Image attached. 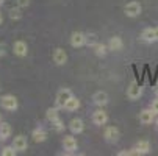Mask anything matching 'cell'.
<instances>
[{
  "mask_svg": "<svg viewBox=\"0 0 158 156\" xmlns=\"http://www.w3.org/2000/svg\"><path fill=\"white\" fill-rule=\"evenodd\" d=\"M0 106L6 111H16L19 108V103H17V98L14 95H3L0 97Z\"/></svg>",
  "mask_w": 158,
  "mask_h": 156,
  "instance_id": "1",
  "label": "cell"
},
{
  "mask_svg": "<svg viewBox=\"0 0 158 156\" xmlns=\"http://www.w3.org/2000/svg\"><path fill=\"white\" fill-rule=\"evenodd\" d=\"M71 97H72V91H71V89H60L58 94H56V98H55L56 108H64V105L67 103V100H69Z\"/></svg>",
  "mask_w": 158,
  "mask_h": 156,
  "instance_id": "2",
  "label": "cell"
},
{
  "mask_svg": "<svg viewBox=\"0 0 158 156\" xmlns=\"http://www.w3.org/2000/svg\"><path fill=\"white\" fill-rule=\"evenodd\" d=\"M141 95H143V87L139 86V83L131 81V84H130L128 89H127V97H128L130 100H138Z\"/></svg>",
  "mask_w": 158,
  "mask_h": 156,
  "instance_id": "3",
  "label": "cell"
},
{
  "mask_svg": "<svg viewBox=\"0 0 158 156\" xmlns=\"http://www.w3.org/2000/svg\"><path fill=\"white\" fill-rule=\"evenodd\" d=\"M124 11H125V14H127L128 17H136V16L141 14L143 8H141V5H139L138 2H128V3L125 5Z\"/></svg>",
  "mask_w": 158,
  "mask_h": 156,
  "instance_id": "4",
  "label": "cell"
},
{
  "mask_svg": "<svg viewBox=\"0 0 158 156\" xmlns=\"http://www.w3.org/2000/svg\"><path fill=\"white\" fill-rule=\"evenodd\" d=\"M85 44H86V34L85 33H81V31L72 33V36H71V46L72 47L78 49V47H83Z\"/></svg>",
  "mask_w": 158,
  "mask_h": 156,
  "instance_id": "5",
  "label": "cell"
},
{
  "mask_svg": "<svg viewBox=\"0 0 158 156\" xmlns=\"http://www.w3.org/2000/svg\"><path fill=\"white\" fill-rule=\"evenodd\" d=\"M63 148L69 153H74L77 148H78V144H77V139L72 138V136H64L63 139Z\"/></svg>",
  "mask_w": 158,
  "mask_h": 156,
  "instance_id": "6",
  "label": "cell"
},
{
  "mask_svg": "<svg viewBox=\"0 0 158 156\" xmlns=\"http://www.w3.org/2000/svg\"><path fill=\"white\" fill-rule=\"evenodd\" d=\"M13 52H14V55H17V56L22 58V56H27L28 47H27V44L24 41H16L13 44Z\"/></svg>",
  "mask_w": 158,
  "mask_h": 156,
  "instance_id": "7",
  "label": "cell"
},
{
  "mask_svg": "<svg viewBox=\"0 0 158 156\" xmlns=\"http://www.w3.org/2000/svg\"><path fill=\"white\" fill-rule=\"evenodd\" d=\"M155 113L152 109H143L141 113H139V122L143 123V125H149V123H152L153 120H155Z\"/></svg>",
  "mask_w": 158,
  "mask_h": 156,
  "instance_id": "8",
  "label": "cell"
},
{
  "mask_svg": "<svg viewBox=\"0 0 158 156\" xmlns=\"http://www.w3.org/2000/svg\"><path fill=\"white\" fill-rule=\"evenodd\" d=\"M103 136L108 142H116L119 139V130L116 126H106L105 128V133H103Z\"/></svg>",
  "mask_w": 158,
  "mask_h": 156,
  "instance_id": "9",
  "label": "cell"
},
{
  "mask_svg": "<svg viewBox=\"0 0 158 156\" xmlns=\"http://www.w3.org/2000/svg\"><path fill=\"white\" fill-rule=\"evenodd\" d=\"M13 147H14L17 151H25V150H27V147H28L27 138H25V136H22V134L16 136V138L13 139Z\"/></svg>",
  "mask_w": 158,
  "mask_h": 156,
  "instance_id": "10",
  "label": "cell"
},
{
  "mask_svg": "<svg viewBox=\"0 0 158 156\" xmlns=\"http://www.w3.org/2000/svg\"><path fill=\"white\" fill-rule=\"evenodd\" d=\"M149 151H150V144L147 141L136 142V145H135V148H133V153L135 154H147Z\"/></svg>",
  "mask_w": 158,
  "mask_h": 156,
  "instance_id": "11",
  "label": "cell"
},
{
  "mask_svg": "<svg viewBox=\"0 0 158 156\" xmlns=\"http://www.w3.org/2000/svg\"><path fill=\"white\" fill-rule=\"evenodd\" d=\"M122 47H124V42H122V39L119 36H113L110 39V42H108V50L119 52V50H122Z\"/></svg>",
  "mask_w": 158,
  "mask_h": 156,
  "instance_id": "12",
  "label": "cell"
},
{
  "mask_svg": "<svg viewBox=\"0 0 158 156\" xmlns=\"http://www.w3.org/2000/svg\"><path fill=\"white\" fill-rule=\"evenodd\" d=\"M69 130L72 131V134H80V133L85 130V123L81 119H72L69 123Z\"/></svg>",
  "mask_w": 158,
  "mask_h": 156,
  "instance_id": "13",
  "label": "cell"
},
{
  "mask_svg": "<svg viewBox=\"0 0 158 156\" xmlns=\"http://www.w3.org/2000/svg\"><path fill=\"white\" fill-rule=\"evenodd\" d=\"M93 122H94L96 125H105V123L108 122L106 113H105V111H102V109H97L96 113L93 114Z\"/></svg>",
  "mask_w": 158,
  "mask_h": 156,
  "instance_id": "14",
  "label": "cell"
},
{
  "mask_svg": "<svg viewBox=\"0 0 158 156\" xmlns=\"http://www.w3.org/2000/svg\"><path fill=\"white\" fill-rule=\"evenodd\" d=\"M53 61H55V64H58V66L66 64V61H67V53H66L63 49H55V52H53Z\"/></svg>",
  "mask_w": 158,
  "mask_h": 156,
  "instance_id": "15",
  "label": "cell"
},
{
  "mask_svg": "<svg viewBox=\"0 0 158 156\" xmlns=\"http://www.w3.org/2000/svg\"><path fill=\"white\" fill-rule=\"evenodd\" d=\"M93 102L97 105V106H105L108 103V94L105 91H99L93 95Z\"/></svg>",
  "mask_w": 158,
  "mask_h": 156,
  "instance_id": "16",
  "label": "cell"
},
{
  "mask_svg": "<svg viewBox=\"0 0 158 156\" xmlns=\"http://www.w3.org/2000/svg\"><path fill=\"white\" fill-rule=\"evenodd\" d=\"M141 39H143L144 42H149V44L155 42V41H156V36H155V28H146V30L141 33Z\"/></svg>",
  "mask_w": 158,
  "mask_h": 156,
  "instance_id": "17",
  "label": "cell"
},
{
  "mask_svg": "<svg viewBox=\"0 0 158 156\" xmlns=\"http://www.w3.org/2000/svg\"><path fill=\"white\" fill-rule=\"evenodd\" d=\"M11 136V126L8 122H0V139L5 141Z\"/></svg>",
  "mask_w": 158,
  "mask_h": 156,
  "instance_id": "18",
  "label": "cell"
},
{
  "mask_svg": "<svg viewBox=\"0 0 158 156\" xmlns=\"http://www.w3.org/2000/svg\"><path fill=\"white\" fill-rule=\"evenodd\" d=\"M33 139H35V142H44L47 139V133H46V130L44 128H36L35 131H33Z\"/></svg>",
  "mask_w": 158,
  "mask_h": 156,
  "instance_id": "19",
  "label": "cell"
},
{
  "mask_svg": "<svg viewBox=\"0 0 158 156\" xmlns=\"http://www.w3.org/2000/svg\"><path fill=\"white\" fill-rule=\"evenodd\" d=\"M78 108H80V100L75 98L74 95L67 100V103L64 105V109H66V111H77Z\"/></svg>",
  "mask_w": 158,
  "mask_h": 156,
  "instance_id": "20",
  "label": "cell"
},
{
  "mask_svg": "<svg viewBox=\"0 0 158 156\" xmlns=\"http://www.w3.org/2000/svg\"><path fill=\"white\" fill-rule=\"evenodd\" d=\"M46 117H47L49 122H53V120L60 119V116H58V109H56V108H49V109H47V113H46Z\"/></svg>",
  "mask_w": 158,
  "mask_h": 156,
  "instance_id": "21",
  "label": "cell"
},
{
  "mask_svg": "<svg viewBox=\"0 0 158 156\" xmlns=\"http://www.w3.org/2000/svg\"><path fill=\"white\" fill-rule=\"evenodd\" d=\"M94 50H96V55L97 56H105L106 55V50H108V47L106 46H103V44H96L94 46Z\"/></svg>",
  "mask_w": 158,
  "mask_h": 156,
  "instance_id": "22",
  "label": "cell"
},
{
  "mask_svg": "<svg viewBox=\"0 0 158 156\" xmlns=\"http://www.w3.org/2000/svg\"><path fill=\"white\" fill-rule=\"evenodd\" d=\"M10 17H11L13 20H19V19H22L20 6H17V8H11V10H10Z\"/></svg>",
  "mask_w": 158,
  "mask_h": 156,
  "instance_id": "23",
  "label": "cell"
},
{
  "mask_svg": "<svg viewBox=\"0 0 158 156\" xmlns=\"http://www.w3.org/2000/svg\"><path fill=\"white\" fill-rule=\"evenodd\" d=\"M50 123H52V128H53L56 133H60V131L64 130V123L61 122V119H56V120H53V122H50Z\"/></svg>",
  "mask_w": 158,
  "mask_h": 156,
  "instance_id": "24",
  "label": "cell"
},
{
  "mask_svg": "<svg viewBox=\"0 0 158 156\" xmlns=\"http://www.w3.org/2000/svg\"><path fill=\"white\" fill-rule=\"evenodd\" d=\"M16 151H17V150H16L13 145H10V147H3V148H2V156H14Z\"/></svg>",
  "mask_w": 158,
  "mask_h": 156,
  "instance_id": "25",
  "label": "cell"
},
{
  "mask_svg": "<svg viewBox=\"0 0 158 156\" xmlns=\"http://www.w3.org/2000/svg\"><path fill=\"white\" fill-rule=\"evenodd\" d=\"M86 44H89V46H96V36L94 34H88L86 36Z\"/></svg>",
  "mask_w": 158,
  "mask_h": 156,
  "instance_id": "26",
  "label": "cell"
},
{
  "mask_svg": "<svg viewBox=\"0 0 158 156\" xmlns=\"http://www.w3.org/2000/svg\"><path fill=\"white\" fill-rule=\"evenodd\" d=\"M30 5V0H17V6L20 8H27Z\"/></svg>",
  "mask_w": 158,
  "mask_h": 156,
  "instance_id": "27",
  "label": "cell"
},
{
  "mask_svg": "<svg viewBox=\"0 0 158 156\" xmlns=\"http://www.w3.org/2000/svg\"><path fill=\"white\" fill-rule=\"evenodd\" d=\"M152 111L155 114H158V100H153L152 102Z\"/></svg>",
  "mask_w": 158,
  "mask_h": 156,
  "instance_id": "28",
  "label": "cell"
},
{
  "mask_svg": "<svg viewBox=\"0 0 158 156\" xmlns=\"http://www.w3.org/2000/svg\"><path fill=\"white\" fill-rule=\"evenodd\" d=\"M155 36H156V41H158V27L155 28Z\"/></svg>",
  "mask_w": 158,
  "mask_h": 156,
  "instance_id": "29",
  "label": "cell"
},
{
  "mask_svg": "<svg viewBox=\"0 0 158 156\" xmlns=\"http://www.w3.org/2000/svg\"><path fill=\"white\" fill-rule=\"evenodd\" d=\"M2 22H3V16H2V13H0V25H2Z\"/></svg>",
  "mask_w": 158,
  "mask_h": 156,
  "instance_id": "30",
  "label": "cell"
},
{
  "mask_svg": "<svg viewBox=\"0 0 158 156\" xmlns=\"http://www.w3.org/2000/svg\"><path fill=\"white\" fill-rule=\"evenodd\" d=\"M3 3H5V0H0V6H2Z\"/></svg>",
  "mask_w": 158,
  "mask_h": 156,
  "instance_id": "31",
  "label": "cell"
},
{
  "mask_svg": "<svg viewBox=\"0 0 158 156\" xmlns=\"http://www.w3.org/2000/svg\"><path fill=\"white\" fill-rule=\"evenodd\" d=\"M155 92H156V94H158V84H156V86H155Z\"/></svg>",
  "mask_w": 158,
  "mask_h": 156,
  "instance_id": "32",
  "label": "cell"
},
{
  "mask_svg": "<svg viewBox=\"0 0 158 156\" xmlns=\"http://www.w3.org/2000/svg\"><path fill=\"white\" fill-rule=\"evenodd\" d=\"M0 55H3V50H0Z\"/></svg>",
  "mask_w": 158,
  "mask_h": 156,
  "instance_id": "33",
  "label": "cell"
},
{
  "mask_svg": "<svg viewBox=\"0 0 158 156\" xmlns=\"http://www.w3.org/2000/svg\"><path fill=\"white\" fill-rule=\"evenodd\" d=\"M0 122H2V114H0Z\"/></svg>",
  "mask_w": 158,
  "mask_h": 156,
  "instance_id": "34",
  "label": "cell"
},
{
  "mask_svg": "<svg viewBox=\"0 0 158 156\" xmlns=\"http://www.w3.org/2000/svg\"><path fill=\"white\" fill-rule=\"evenodd\" d=\"M156 116H158V114H156ZM156 122H158V117H156Z\"/></svg>",
  "mask_w": 158,
  "mask_h": 156,
  "instance_id": "35",
  "label": "cell"
}]
</instances>
